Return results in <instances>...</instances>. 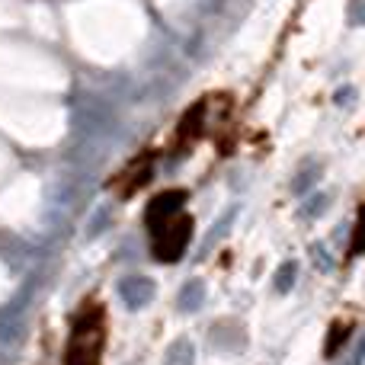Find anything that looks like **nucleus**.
<instances>
[{"label": "nucleus", "instance_id": "f257e3e1", "mask_svg": "<svg viewBox=\"0 0 365 365\" xmlns=\"http://www.w3.org/2000/svg\"><path fill=\"white\" fill-rule=\"evenodd\" d=\"M186 189H167L145 208V227L151 234V253L158 263H177L192 240V215L186 212Z\"/></svg>", "mask_w": 365, "mask_h": 365}, {"label": "nucleus", "instance_id": "7ed1b4c3", "mask_svg": "<svg viewBox=\"0 0 365 365\" xmlns=\"http://www.w3.org/2000/svg\"><path fill=\"white\" fill-rule=\"evenodd\" d=\"M151 177H154V151H145V154H138L125 170H119L109 180V189H115L119 199H128L135 189H141Z\"/></svg>", "mask_w": 365, "mask_h": 365}, {"label": "nucleus", "instance_id": "20e7f679", "mask_svg": "<svg viewBox=\"0 0 365 365\" xmlns=\"http://www.w3.org/2000/svg\"><path fill=\"white\" fill-rule=\"evenodd\" d=\"M205 103H208V100L195 103V106L180 119V128H177V135H173V145H177L173 151H186V148H192L195 141L205 135V125H208V119H205Z\"/></svg>", "mask_w": 365, "mask_h": 365}, {"label": "nucleus", "instance_id": "39448f33", "mask_svg": "<svg viewBox=\"0 0 365 365\" xmlns=\"http://www.w3.org/2000/svg\"><path fill=\"white\" fill-rule=\"evenodd\" d=\"M349 334H353V321H349V317H346V321H343V317H340V321H334V327H330V336H327V349H324V353L336 356V349H340L343 343L349 340Z\"/></svg>", "mask_w": 365, "mask_h": 365}, {"label": "nucleus", "instance_id": "f03ea898", "mask_svg": "<svg viewBox=\"0 0 365 365\" xmlns=\"http://www.w3.org/2000/svg\"><path fill=\"white\" fill-rule=\"evenodd\" d=\"M109 336V317L100 302H87L71 321L68 346H64V365H103Z\"/></svg>", "mask_w": 365, "mask_h": 365}, {"label": "nucleus", "instance_id": "423d86ee", "mask_svg": "<svg viewBox=\"0 0 365 365\" xmlns=\"http://www.w3.org/2000/svg\"><path fill=\"white\" fill-rule=\"evenodd\" d=\"M362 227H365V218L359 212V215H356V227H353V240H349V257L346 259H356L362 253Z\"/></svg>", "mask_w": 365, "mask_h": 365}]
</instances>
